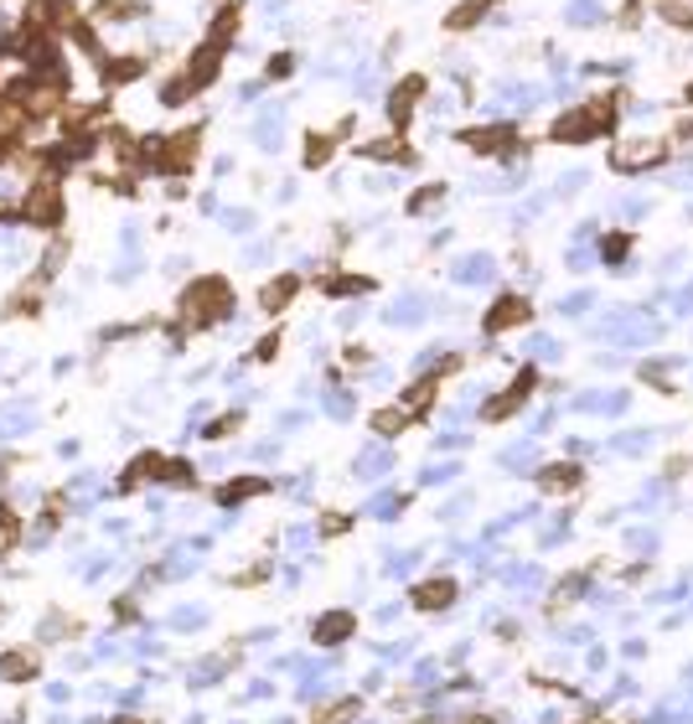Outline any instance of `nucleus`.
Instances as JSON below:
<instances>
[{"mask_svg": "<svg viewBox=\"0 0 693 724\" xmlns=\"http://www.w3.org/2000/svg\"><path fill=\"white\" fill-rule=\"evenodd\" d=\"M203 140H207L203 119L176 125V130H166V136H140V176H166V182L192 176L197 161H203Z\"/></svg>", "mask_w": 693, "mask_h": 724, "instance_id": "2", "label": "nucleus"}, {"mask_svg": "<svg viewBox=\"0 0 693 724\" xmlns=\"http://www.w3.org/2000/svg\"><path fill=\"white\" fill-rule=\"evenodd\" d=\"M631 249H637V234H626V228H610V234L600 238V259H606V264H626Z\"/></svg>", "mask_w": 693, "mask_h": 724, "instance_id": "33", "label": "nucleus"}, {"mask_svg": "<svg viewBox=\"0 0 693 724\" xmlns=\"http://www.w3.org/2000/svg\"><path fill=\"white\" fill-rule=\"evenodd\" d=\"M621 104H626V88H606V94H595V99L554 115L549 140H554V145H595V140H610L616 125H621Z\"/></svg>", "mask_w": 693, "mask_h": 724, "instance_id": "3", "label": "nucleus"}, {"mask_svg": "<svg viewBox=\"0 0 693 724\" xmlns=\"http://www.w3.org/2000/svg\"><path fill=\"white\" fill-rule=\"evenodd\" d=\"M42 311H47V290L36 285V280H21L6 295V321H42Z\"/></svg>", "mask_w": 693, "mask_h": 724, "instance_id": "24", "label": "nucleus"}, {"mask_svg": "<svg viewBox=\"0 0 693 724\" xmlns=\"http://www.w3.org/2000/svg\"><path fill=\"white\" fill-rule=\"evenodd\" d=\"M456 145H466L472 155H487V161H523L528 155V136L518 119H497V125H461Z\"/></svg>", "mask_w": 693, "mask_h": 724, "instance_id": "6", "label": "nucleus"}, {"mask_svg": "<svg viewBox=\"0 0 693 724\" xmlns=\"http://www.w3.org/2000/svg\"><path fill=\"white\" fill-rule=\"evenodd\" d=\"M63 259H68V238H52L47 259H42V264H36V270H32V280H36V285L47 290V285H52V274L63 270Z\"/></svg>", "mask_w": 693, "mask_h": 724, "instance_id": "35", "label": "nucleus"}, {"mask_svg": "<svg viewBox=\"0 0 693 724\" xmlns=\"http://www.w3.org/2000/svg\"><path fill=\"white\" fill-rule=\"evenodd\" d=\"M145 487H176V491H197V466L186 461V455H166V451H140L124 472H119L115 491L119 497H136Z\"/></svg>", "mask_w": 693, "mask_h": 724, "instance_id": "4", "label": "nucleus"}, {"mask_svg": "<svg viewBox=\"0 0 693 724\" xmlns=\"http://www.w3.org/2000/svg\"><path fill=\"white\" fill-rule=\"evenodd\" d=\"M238 32H243V0H223L218 11H213V21H207V36L223 42V47H234Z\"/></svg>", "mask_w": 693, "mask_h": 724, "instance_id": "26", "label": "nucleus"}, {"mask_svg": "<svg viewBox=\"0 0 693 724\" xmlns=\"http://www.w3.org/2000/svg\"><path fill=\"white\" fill-rule=\"evenodd\" d=\"M673 161V140H616L606 155V166L616 176H642V171H662Z\"/></svg>", "mask_w": 693, "mask_h": 724, "instance_id": "9", "label": "nucleus"}, {"mask_svg": "<svg viewBox=\"0 0 693 724\" xmlns=\"http://www.w3.org/2000/svg\"><path fill=\"white\" fill-rule=\"evenodd\" d=\"M539 383H543V372L533 368V363H523V368L508 378V388H497L487 404H481V424H508V420H518V414L533 404Z\"/></svg>", "mask_w": 693, "mask_h": 724, "instance_id": "8", "label": "nucleus"}, {"mask_svg": "<svg viewBox=\"0 0 693 724\" xmlns=\"http://www.w3.org/2000/svg\"><path fill=\"white\" fill-rule=\"evenodd\" d=\"M637 378H642L647 388H658V393H673V378H668L662 368H652V363H642V368H637Z\"/></svg>", "mask_w": 693, "mask_h": 724, "instance_id": "45", "label": "nucleus"}, {"mask_svg": "<svg viewBox=\"0 0 693 724\" xmlns=\"http://www.w3.org/2000/svg\"><path fill=\"white\" fill-rule=\"evenodd\" d=\"M456 601H461L456 574H424V580L409 585V610H420V616H445Z\"/></svg>", "mask_w": 693, "mask_h": 724, "instance_id": "12", "label": "nucleus"}, {"mask_svg": "<svg viewBox=\"0 0 693 724\" xmlns=\"http://www.w3.org/2000/svg\"><path fill=\"white\" fill-rule=\"evenodd\" d=\"M145 17V0H94L88 21H136Z\"/></svg>", "mask_w": 693, "mask_h": 724, "instance_id": "30", "label": "nucleus"}, {"mask_svg": "<svg viewBox=\"0 0 693 724\" xmlns=\"http://www.w3.org/2000/svg\"><path fill=\"white\" fill-rule=\"evenodd\" d=\"M228 52L234 47H223V42H213V36H203V42H197V52H192V57H186V84L197 88V94H203V88H213L223 78V63H228Z\"/></svg>", "mask_w": 693, "mask_h": 724, "instance_id": "16", "label": "nucleus"}, {"mask_svg": "<svg viewBox=\"0 0 693 724\" xmlns=\"http://www.w3.org/2000/svg\"><path fill=\"white\" fill-rule=\"evenodd\" d=\"M461 368H466V357H461V353H445V357L435 363V368H424L420 378H414V383H404V393H399V409H404V414H409L414 424H424L430 414H435L445 378H456Z\"/></svg>", "mask_w": 693, "mask_h": 724, "instance_id": "7", "label": "nucleus"}, {"mask_svg": "<svg viewBox=\"0 0 693 724\" xmlns=\"http://www.w3.org/2000/svg\"><path fill=\"white\" fill-rule=\"evenodd\" d=\"M368 430L378 440H399V435H409V430H414V420H409L399 404H383V409H372V414H368Z\"/></svg>", "mask_w": 693, "mask_h": 724, "instance_id": "27", "label": "nucleus"}, {"mask_svg": "<svg viewBox=\"0 0 693 724\" xmlns=\"http://www.w3.org/2000/svg\"><path fill=\"white\" fill-rule=\"evenodd\" d=\"M68 637H84V622H73V616H52L42 626V641H68Z\"/></svg>", "mask_w": 693, "mask_h": 724, "instance_id": "40", "label": "nucleus"}, {"mask_svg": "<svg viewBox=\"0 0 693 724\" xmlns=\"http://www.w3.org/2000/svg\"><path fill=\"white\" fill-rule=\"evenodd\" d=\"M440 203H445V182H424V186H414V192H409L404 213H409V218H424V213H435Z\"/></svg>", "mask_w": 693, "mask_h": 724, "instance_id": "32", "label": "nucleus"}, {"mask_svg": "<svg viewBox=\"0 0 693 724\" xmlns=\"http://www.w3.org/2000/svg\"><path fill=\"white\" fill-rule=\"evenodd\" d=\"M301 290H305L301 274H290V270L274 274V280H264V285H259V311H264V316H285Z\"/></svg>", "mask_w": 693, "mask_h": 724, "instance_id": "22", "label": "nucleus"}, {"mask_svg": "<svg viewBox=\"0 0 693 724\" xmlns=\"http://www.w3.org/2000/svg\"><path fill=\"white\" fill-rule=\"evenodd\" d=\"M372 363V353L368 347H362V342H347V347H342V372H362ZM337 372V378H342Z\"/></svg>", "mask_w": 693, "mask_h": 724, "instance_id": "43", "label": "nucleus"}, {"mask_svg": "<svg viewBox=\"0 0 693 724\" xmlns=\"http://www.w3.org/2000/svg\"><path fill=\"white\" fill-rule=\"evenodd\" d=\"M456 724H502V714H491V709H472V714H456Z\"/></svg>", "mask_w": 693, "mask_h": 724, "instance_id": "46", "label": "nucleus"}, {"mask_svg": "<svg viewBox=\"0 0 693 724\" xmlns=\"http://www.w3.org/2000/svg\"><path fill=\"white\" fill-rule=\"evenodd\" d=\"M63 518H68V491H47V503H42V512L32 518V528L36 533H57Z\"/></svg>", "mask_w": 693, "mask_h": 724, "instance_id": "31", "label": "nucleus"}, {"mask_svg": "<svg viewBox=\"0 0 693 724\" xmlns=\"http://www.w3.org/2000/svg\"><path fill=\"white\" fill-rule=\"evenodd\" d=\"M270 491H274L270 476H228L223 487H213V503L238 507V503H255V497H270Z\"/></svg>", "mask_w": 693, "mask_h": 724, "instance_id": "23", "label": "nucleus"}, {"mask_svg": "<svg viewBox=\"0 0 693 724\" xmlns=\"http://www.w3.org/2000/svg\"><path fill=\"white\" fill-rule=\"evenodd\" d=\"M683 104H693V84H689V88H683Z\"/></svg>", "mask_w": 693, "mask_h": 724, "instance_id": "51", "label": "nucleus"}, {"mask_svg": "<svg viewBox=\"0 0 693 724\" xmlns=\"http://www.w3.org/2000/svg\"><path fill=\"white\" fill-rule=\"evenodd\" d=\"M243 430V409H228V414H218V420L203 424V440H228Z\"/></svg>", "mask_w": 693, "mask_h": 724, "instance_id": "38", "label": "nucleus"}, {"mask_svg": "<svg viewBox=\"0 0 693 724\" xmlns=\"http://www.w3.org/2000/svg\"><path fill=\"white\" fill-rule=\"evenodd\" d=\"M109 616H115L119 626H136L140 622V601L136 595H115V601H109Z\"/></svg>", "mask_w": 693, "mask_h": 724, "instance_id": "42", "label": "nucleus"}, {"mask_svg": "<svg viewBox=\"0 0 693 724\" xmlns=\"http://www.w3.org/2000/svg\"><path fill=\"white\" fill-rule=\"evenodd\" d=\"M528 321H533V301H528L523 290H502V295L487 305V316H481V332H487V337H508V332L528 326Z\"/></svg>", "mask_w": 693, "mask_h": 724, "instance_id": "13", "label": "nucleus"}, {"mask_svg": "<svg viewBox=\"0 0 693 724\" xmlns=\"http://www.w3.org/2000/svg\"><path fill=\"white\" fill-rule=\"evenodd\" d=\"M311 285L322 290L326 301H353V295H372L378 280H372V274H353V270H322Z\"/></svg>", "mask_w": 693, "mask_h": 724, "instance_id": "20", "label": "nucleus"}, {"mask_svg": "<svg viewBox=\"0 0 693 724\" xmlns=\"http://www.w3.org/2000/svg\"><path fill=\"white\" fill-rule=\"evenodd\" d=\"M357 130V119L347 115L337 125V130H305V140H301V166L305 171H322V166H332L337 161V151H342V140L353 136Z\"/></svg>", "mask_w": 693, "mask_h": 724, "instance_id": "15", "label": "nucleus"}, {"mask_svg": "<svg viewBox=\"0 0 693 724\" xmlns=\"http://www.w3.org/2000/svg\"><path fill=\"white\" fill-rule=\"evenodd\" d=\"M357 637V610H322L316 622H311V641L316 647H347V641Z\"/></svg>", "mask_w": 693, "mask_h": 724, "instance_id": "19", "label": "nucleus"}, {"mask_svg": "<svg viewBox=\"0 0 693 724\" xmlns=\"http://www.w3.org/2000/svg\"><path fill=\"white\" fill-rule=\"evenodd\" d=\"M600 570H606V564L595 559V564H580V570L559 574V580H554V590L543 595V616H549V622H559V616H570V610H575L580 601L591 595V585H595V574H600Z\"/></svg>", "mask_w": 693, "mask_h": 724, "instance_id": "10", "label": "nucleus"}, {"mask_svg": "<svg viewBox=\"0 0 693 724\" xmlns=\"http://www.w3.org/2000/svg\"><path fill=\"white\" fill-rule=\"evenodd\" d=\"M585 482H591V472H585L580 461H570V455H559V461H549V466L533 472V487H539L543 497H575V491H585Z\"/></svg>", "mask_w": 693, "mask_h": 724, "instance_id": "14", "label": "nucleus"}, {"mask_svg": "<svg viewBox=\"0 0 693 724\" xmlns=\"http://www.w3.org/2000/svg\"><path fill=\"white\" fill-rule=\"evenodd\" d=\"M658 17L668 21V26H678V32H693V6L689 0H658Z\"/></svg>", "mask_w": 693, "mask_h": 724, "instance_id": "37", "label": "nucleus"}, {"mask_svg": "<svg viewBox=\"0 0 693 724\" xmlns=\"http://www.w3.org/2000/svg\"><path fill=\"white\" fill-rule=\"evenodd\" d=\"M280 347H285V326L274 321L270 332H264V337L255 342V353H249V363H255V368H270L274 357H280Z\"/></svg>", "mask_w": 693, "mask_h": 724, "instance_id": "34", "label": "nucleus"}, {"mask_svg": "<svg viewBox=\"0 0 693 724\" xmlns=\"http://www.w3.org/2000/svg\"><path fill=\"white\" fill-rule=\"evenodd\" d=\"M414 724H440V720H435V714H430V720H414Z\"/></svg>", "mask_w": 693, "mask_h": 724, "instance_id": "52", "label": "nucleus"}, {"mask_svg": "<svg viewBox=\"0 0 693 724\" xmlns=\"http://www.w3.org/2000/svg\"><path fill=\"white\" fill-rule=\"evenodd\" d=\"M424 94H430V78H424V73H404V78L389 88V104H383V115H389V130H393V136H409V125H414V115H420Z\"/></svg>", "mask_w": 693, "mask_h": 724, "instance_id": "11", "label": "nucleus"}, {"mask_svg": "<svg viewBox=\"0 0 693 724\" xmlns=\"http://www.w3.org/2000/svg\"><path fill=\"white\" fill-rule=\"evenodd\" d=\"M0 223H17V197H0Z\"/></svg>", "mask_w": 693, "mask_h": 724, "instance_id": "48", "label": "nucleus"}, {"mask_svg": "<svg viewBox=\"0 0 693 724\" xmlns=\"http://www.w3.org/2000/svg\"><path fill=\"white\" fill-rule=\"evenodd\" d=\"M94 63H99L104 88H130L151 73V57H145V52H99Z\"/></svg>", "mask_w": 693, "mask_h": 724, "instance_id": "17", "label": "nucleus"}, {"mask_svg": "<svg viewBox=\"0 0 693 724\" xmlns=\"http://www.w3.org/2000/svg\"><path fill=\"white\" fill-rule=\"evenodd\" d=\"M362 714V693H342L332 704H316L311 709V724H353Z\"/></svg>", "mask_w": 693, "mask_h": 724, "instance_id": "28", "label": "nucleus"}, {"mask_svg": "<svg viewBox=\"0 0 693 724\" xmlns=\"http://www.w3.org/2000/svg\"><path fill=\"white\" fill-rule=\"evenodd\" d=\"M353 528H357L353 512H322V518H316V533H322V539H347Z\"/></svg>", "mask_w": 693, "mask_h": 724, "instance_id": "39", "label": "nucleus"}, {"mask_svg": "<svg viewBox=\"0 0 693 724\" xmlns=\"http://www.w3.org/2000/svg\"><path fill=\"white\" fill-rule=\"evenodd\" d=\"M42 678V647H6L0 652V683H36Z\"/></svg>", "mask_w": 693, "mask_h": 724, "instance_id": "21", "label": "nucleus"}, {"mask_svg": "<svg viewBox=\"0 0 693 724\" xmlns=\"http://www.w3.org/2000/svg\"><path fill=\"white\" fill-rule=\"evenodd\" d=\"M238 290L228 274H203L176 295V326H171V342H186L192 332H218L223 321L234 316Z\"/></svg>", "mask_w": 693, "mask_h": 724, "instance_id": "1", "label": "nucleus"}, {"mask_svg": "<svg viewBox=\"0 0 693 724\" xmlns=\"http://www.w3.org/2000/svg\"><path fill=\"white\" fill-rule=\"evenodd\" d=\"M68 218V197H63V182L57 176H32L26 192L17 197V223L36 228V234H57Z\"/></svg>", "mask_w": 693, "mask_h": 724, "instance_id": "5", "label": "nucleus"}, {"mask_svg": "<svg viewBox=\"0 0 693 724\" xmlns=\"http://www.w3.org/2000/svg\"><path fill=\"white\" fill-rule=\"evenodd\" d=\"M270 580V564H249L243 574H228V585L234 590H255V585H264Z\"/></svg>", "mask_w": 693, "mask_h": 724, "instance_id": "44", "label": "nucleus"}, {"mask_svg": "<svg viewBox=\"0 0 693 724\" xmlns=\"http://www.w3.org/2000/svg\"><path fill=\"white\" fill-rule=\"evenodd\" d=\"M497 6H502V0H456V6L445 11L440 26H445V32H456V36H466V32H476V26H481Z\"/></svg>", "mask_w": 693, "mask_h": 724, "instance_id": "25", "label": "nucleus"}, {"mask_svg": "<svg viewBox=\"0 0 693 724\" xmlns=\"http://www.w3.org/2000/svg\"><path fill=\"white\" fill-rule=\"evenodd\" d=\"M192 99H197V88L186 84V73H171L166 84H161V104H166V109H186Z\"/></svg>", "mask_w": 693, "mask_h": 724, "instance_id": "36", "label": "nucleus"}, {"mask_svg": "<svg viewBox=\"0 0 693 724\" xmlns=\"http://www.w3.org/2000/svg\"><path fill=\"white\" fill-rule=\"evenodd\" d=\"M115 724H155V720H145V714H119Z\"/></svg>", "mask_w": 693, "mask_h": 724, "instance_id": "49", "label": "nucleus"}, {"mask_svg": "<svg viewBox=\"0 0 693 724\" xmlns=\"http://www.w3.org/2000/svg\"><path fill=\"white\" fill-rule=\"evenodd\" d=\"M580 724H616V720H606V714H591V720H580ZM637 724V720H631Z\"/></svg>", "mask_w": 693, "mask_h": 724, "instance_id": "50", "label": "nucleus"}, {"mask_svg": "<svg viewBox=\"0 0 693 724\" xmlns=\"http://www.w3.org/2000/svg\"><path fill=\"white\" fill-rule=\"evenodd\" d=\"M290 73H295V52L285 47V52H274L270 63H264V84H285Z\"/></svg>", "mask_w": 693, "mask_h": 724, "instance_id": "41", "label": "nucleus"}, {"mask_svg": "<svg viewBox=\"0 0 693 724\" xmlns=\"http://www.w3.org/2000/svg\"><path fill=\"white\" fill-rule=\"evenodd\" d=\"M26 528H32V522L17 512V503H11V497H0V559L11 554L21 539H26Z\"/></svg>", "mask_w": 693, "mask_h": 724, "instance_id": "29", "label": "nucleus"}, {"mask_svg": "<svg viewBox=\"0 0 693 724\" xmlns=\"http://www.w3.org/2000/svg\"><path fill=\"white\" fill-rule=\"evenodd\" d=\"M353 155H362V161H372V166H414L420 161V151L409 145V136H378V140H362Z\"/></svg>", "mask_w": 693, "mask_h": 724, "instance_id": "18", "label": "nucleus"}, {"mask_svg": "<svg viewBox=\"0 0 693 724\" xmlns=\"http://www.w3.org/2000/svg\"><path fill=\"white\" fill-rule=\"evenodd\" d=\"M689 466H693V455H673V461L662 466V476H668V482H678V476L689 472Z\"/></svg>", "mask_w": 693, "mask_h": 724, "instance_id": "47", "label": "nucleus"}]
</instances>
